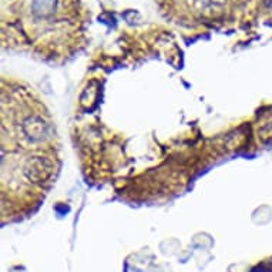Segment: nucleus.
<instances>
[{
	"label": "nucleus",
	"mask_w": 272,
	"mask_h": 272,
	"mask_svg": "<svg viewBox=\"0 0 272 272\" xmlns=\"http://www.w3.org/2000/svg\"><path fill=\"white\" fill-rule=\"evenodd\" d=\"M59 171L56 128L44 103L29 87H2V216L19 218L44 200Z\"/></svg>",
	"instance_id": "1"
}]
</instances>
